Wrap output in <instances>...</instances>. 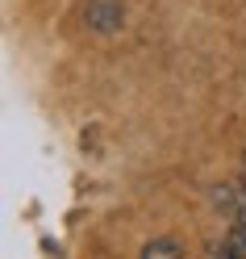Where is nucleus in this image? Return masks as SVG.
Returning <instances> with one entry per match:
<instances>
[{
  "mask_svg": "<svg viewBox=\"0 0 246 259\" xmlns=\"http://www.w3.org/2000/svg\"><path fill=\"white\" fill-rule=\"evenodd\" d=\"M84 21H88V29H96V34H113V29H121L125 13H121L117 0H92V5L84 9Z\"/></svg>",
  "mask_w": 246,
  "mask_h": 259,
  "instance_id": "f257e3e1",
  "label": "nucleus"
},
{
  "mask_svg": "<svg viewBox=\"0 0 246 259\" xmlns=\"http://www.w3.org/2000/svg\"><path fill=\"white\" fill-rule=\"evenodd\" d=\"M142 255L146 259H175V255H184V247H179L175 238H151L142 247Z\"/></svg>",
  "mask_w": 246,
  "mask_h": 259,
  "instance_id": "f03ea898",
  "label": "nucleus"
},
{
  "mask_svg": "<svg viewBox=\"0 0 246 259\" xmlns=\"http://www.w3.org/2000/svg\"><path fill=\"white\" fill-rule=\"evenodd\" d=\"M221 255H225V259H246V226H238V222H234V230H229Z\"/></svg>",
  "mask_w": 246,
  "mask_h": 259,
  "instance_id": "7ed1b4c3",
  "label": "nucleus"
},
{
  "mask_svg": "<svg viewBox=\"0 0 246 259\" xmlns=\"http://www.w3.org/2000/svg\"><path fill=\"white\" fill-rule=\"evenodd\" d=\"M242 192H246V188H242Z\"/></svg>",
  "mask_w": 246,
  "mask_h": 259,
  "instance_id": "20e7f679",
  "label": "nucleus"
}]
</instances>
